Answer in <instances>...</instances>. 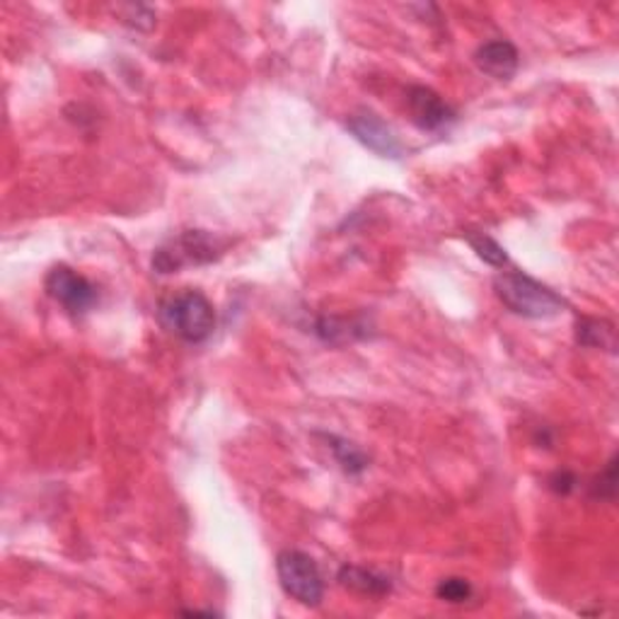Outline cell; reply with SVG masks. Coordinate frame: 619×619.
Wrapping results in <instances>:
<instances>
[{
	"label": "cell",
	"mask_w": 619,
	"mask_h": 619,
	"mask_svg": "<svg viewBox=\"0 0 619 619\" xmlns=\"http://www.w3.org/2000/svg\"><path fill=\"white\" fill-rule=\"evenodd\" d=\"M494 288L501 303L521 317L549 319L564 313L566 307V303L557 293L542 286L539 281L531 279L527 274H521V271H508V274L496 276Z\"/></svg>",
	"instance_id": "1"
},
{
	"label": "cell",
	"mask_w": 619,
	"mask_h": 619,
	"mask_svg": "<svg viewBox=\"0 0 619 619\" xmlns=\"http://www.w3.org/2000/svg\"><path fill=\"white\" fill-rule=\"evenodd\" d=\"M160 322L189 344H201L216 329V310L199 291H182L160 303Z\"/></svg>",
	"instance_id": "2"
},
{
	"label": "cell",
	"mask_w": 619,
	"mask_h": 619,
	"mask_svg": "<svg viewBox=\"0 0 619 619\" xmlns=\"http://www.w3.org/2000/svg\"><path fill=\"white\" fill-rule=\"evenodd\" d=\"M221 240L206 230H185L177 238L167 240L153 254V269L158 274H175L185 266L211 264L221 256Z\"/></svg>",
	"instance_id": "3"
},
{
	"label": "cell",
	"mask_w": 619,
	"mask_h": 619,
	"mask_svg": "<svg viewBox=\"0 0 619 619\" xmlns=\"http://www.w3.org/2000/svg\"><path fill=\"white\" fill-rule=\"evenodd\" d=\"M276 571L283 590L305 608H317L325 598V580H322L319 566L305 552L286 549L279 554Z\"/></svg>",
	"instance_id": "4"
},
{
	"label": "cell",
	"mask_w": 619,
	"mask_h": 619,
	"mask_svg": "<svg viewBox=\"0 0 619 619\" xmlns=\"http://www.w3.org/2000/svg\"><path fill=\"white\" fill-rule=\"evenodd\" d=\"M46 293L73 317H83L97 305V288L71 266H54L49 271Z\"/></svg>",
	"instance_id": "5"
},
{
	"label": "cell",
	"mask_w": 619,
	"mask_h": 619,
	"mask_svg": "<svg viewBox=\"0 0 619 619\" xmlns=\"http://www.w3.org/2000/svg\"><path fill=\"white\" fill-rule=\"evenodd\" d=\"M346 128L360 140L368 150H373L380 158H399L402 155V144H399L392 126L382 122L376 112L360 109L348 116Z\"/></svg>",
	"instance_id": "6"
},
{
	"label": "cell",
	"mask_w": 619,
	"mask_h": 619,
	"mask_svg": "<svg viewBox=\"0 0 619 619\" xmlns=\"http://www.w3.org/2000/svg\"><path fill=\"white\" fill-rule=\"evenodd\" d=\"M407 107L411 114V122H415L421 132H438L445 124L455 119V112L448 107V102L433 93L431 87L417 85L409 90L407 95Z\"/></svg>",
	"instance_id": "7"
},
{
	"label": "cell",
	"mask_w": 619,
	"mask_h": 619,
	"mask_svg": "<svg viewBox=\"0 0 619 619\" xmlns=\"http://www.w3.org/2000/svg\"><path fill=\"white\" fill-rule=\"evenodd\" d=\"M476 66H480L482 73L496 77V81H508V77L518 71V49H515L511 42H503V39H496V42H486L474 54Z\"/></svg>",
	"instance_id": "8"
},
{
	"label": "cell",
	"mask_w": 619,
	"mask_h": 619,
	"mask_svg": "<svg viewBox=\"0 0 619 619\" xmlns=\"http://www.w3.org/2000/svg\"><path fill=\"white\" fill-rule=\"evenodd\" d=\"M339 584L348 590H356V592H360V596H370V598L387 596L392 588L390 578L378 571L364 569V566H342Z\"/></svg>",
	"instance_id": "9"
},
{
	"label": "cell",
	"mask_w": 619,
	"mask_h": 619,
	"mask_svg": "<svg viewBox=\"0 0 619 619\" xmlns=\"http://www.w3.org/2000/svg\"><path fill=\"white\" fill-rule=\"evenodd\" d=\"M576 339L588 348H612L615 346V329L605 319H578Z\"/></svg>",
	"instance_id": "10"
},
{
	"label": "cell",
	"mask_w": 619,
	"mask_h": 619,
	"mask_svg": "<svg viewBox=\"0 0 619 619\" xmlns=\"http://www.w3.org/2000/svg\"><path fill=\"white\" fill-rule=\"evenodd\" d=\"M327 443L332 448V453L337 455V462L342 464L344 472L358 474L368 468V458L360 453L354 443H348V441H344V438H337V436H327Z\"/></svg>",
	"instance_id": "11"
},
{
	"label": "cell",
	"mask_w": 619,
	"mask_h": 619,
	"mask_svg": "<svg viewBox=\"0 0 619 619\" xmlns=\"http://www.w3.org/2000/svg\"><path fill=\"white\" fill-rule=\"evenodd\" d=\"M468 242L472 244V250L476 252V256L484 260L489 266L501 269V266L508 264L506 250H503L494 238L484 235V232H468Z\"/></svg>",
	"instance_id": "12"
},
{
	"label": "cell",
	"mask_w": 619,
	"mask_h": 619,
	"mask_svg": "<svg viewBox=\"0 0 619 619\" xmlns=\"http://www.w3.org/2000/svg\"><path fill=\"white\" fill-rule=\"evenodd\" d=\"M472 586L464 578H443L436 588V596L450 605H462L472 598Z\"/></svg>",
	"instance_id": "13"
}]
</instances>
